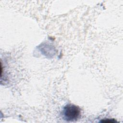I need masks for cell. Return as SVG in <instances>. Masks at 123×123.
Returning <instances> with one entry per match:
<instances>
[{
  "label": "cell",
  "mask_w": 123,
  "mask_h": 123,
  "mask_svg": "<svg viewBox=\"0 0 123 123\" xmlns=\"http://www.w3.org/2000/svg\"><path fill=\"white\" fill-rule=\"evenodd\" d=\"M116 121H115L114 120L112 119H104L103 120H101L100 121V122H102V123H114Z\"/></svg>",
  "instance_id": "cell-2"
},
{
  "label": "cell",
  "mask_w": 123,
  "mask_h": 123,
  "mask_svg": "<svg viewBox=\"0 0 123 123\" xmlns=\"http://www.w3.org/2000/svg\"><path fill=\"white\" fill-rule=\"evenodd\" d=\"M80 115V109L76 105L67 104L63 109V118L67 121H75L79 118Z\"/></svg>",
  "instance_id": "cell-1"
}]
</instances>
